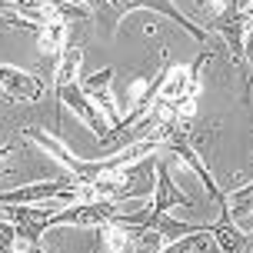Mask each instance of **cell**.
Here are the masks:
<instances>
[{
  "instance_id": "cell-1",
  "label": "cell",
  "mask_w": 253,
  "mask_h": 253,
  "mask_svg": "<svg viewBox=\"0 0 253 253\" xmlns=\"http://www.w3.org/2000/svg\"><path fill=\"white\" fill-rule=\"evenodd\" d=\"M24 137L34 140L43 153H50L57 164H63L70 173H74V180H80V183H100V180L130 183V180L137 177V170H133V167H137V160H143L147 153H153L157 147H160V137H157V133H150V137L133 140V143H126V147L114 150L110 157H100V160H84V157H74V153L67 150V147H63L53 133L40 130V126H24Z\"/></svg>"
},
{
  "instance_id": "cell-2",
  "label": "cell",
  "mask_w": 253,
  "mask_h": 253,
  "mask_svg": "<svg viewBox=\"0 0 253 253\" xmlns=\"http://www.w3.org/2000/svg\"><path fill=\"white\" fill-rule=\"evenodd\" d=\"M210 57H213V50L203 47L187 67H170L164 74V84L157 90V100L153 103L170 110L173 117L193 120V114H197V93H200V70L210 63Z\"/></svg>"
},
{
  "instance_id": "cell-3",
  "label": "cell",
  "mask_w": 253,
  "mask_h": 253,
  "mask_svg": "<svg viewBox=\"0 0 253 253\" xmlns=\"http://www.w3.org/2000/svg\"><path fill=\"white\" fill-rule=\"evenodd\" d=\"M74 3H77V0H74ZM84 3H90V7H93L97 20H103L110 34H117L120 20H124L130 10H153V13H164L167 20L180 24L193 40L207 43V30H203V27H197L190 17H183V13H180V7H173V0H84Z\"/></svg>"
},
{
  "instance_id": "cell-4",
  "label": "cell",
  "mask_w": 253,
  "mask_h": 253,
  "mask_svg": "<svg viewBox=\"0 0 253 253\" xmlns=\"http://www.w3.org/2000/svg\"><path fill=\"white\" fill-rule=\"evenodd\" d=\"M153 167H157V193H153L150 203L137 207L133 213L117 216L120 223H126V227H153V223H157L164 213H170L173 207H193V200L170 180V170H167L164 160H153Z\"/></svg>"
},
{
  "instance_id": "cell-5",
  "label": "cell",
  "mask_w": 253,
  "mask_h": 253,
  "mask_svg": "<svg viewBox=\"0 0 253 253\" xmlns=\"http://www.w3.org/2000/svg\"><path fill=\"white\" fill-rule=\"evenodd\" d=\"M143 203L133 200H90V203H67L57 213L50 216V227H63V223H74V227H100L107 220H117L124 213H133Z\"/></svg>"
},
{
  "instance_id": "cell-6",
  "label": "cell",
  "mask_w": 253,
  "mask_h": 253,
  "mask_svg": "<svg viewBox=\"0 0 253 253\" xmlns=\"http://www.w3.org/2000/svg\"><path fill=\"white\" fill-rule=\"evenodd\" d=\"M114 74H117L114 67H103V70H97L93 77H87V80L80 84L84 93L93 100V107H97V110L107 117V124H110V140H107V143H114V140L120 137V124H124V114L117 110V100H114V93H110Z\"/></svg>"
},
{
  "instance_id": "cell-7",
  "label": "cell",
  "mask_w": 253,
  "mask_h": 253,
  "mask_svg": "<svg viewBox=\"0 0 253 253\" xmlns=\"http://www.w3.org/2000/svg\"><path fill=\"white\" fill-rule=\"evenodd\" d=\"M210 27L227 40L230 53H233V63L247 60V10H240V0H227L223 10L210 20Z\"/></svg>"
},
{
  "instance_id": "cell-8",
  "label": "cell",
  "mask_w": 253,
  "mask_h": 253,
  "mask_svg": "<svg viewBox=\"0 0 253 253\" xmlns=\"http://www.w3.org/2000/svg\"><path fill=\"white\" fill-rule=\"evenodd\" d=\"M0 87L17 103H34L43 97V80L37 74H30V70L10 67V63H0Z\"/></svg>"
},
{
  "instance_id": "cell-9",
  "label": "cell",
  "mask_w": 253,
  "mask_h": 253,
  "mask_svg": "<svg viewBox=\"0 0 253 253\" xmlns=\"http://www.w3.org/2000/svg\"><path fill=\"white\" fill-rule=\"evenodd\" d=\"M207 230L213 233L220 253H250L253 250V237L233 223L227 203H220V216H216V223H207Z\"/></svg>"
},
{
  "instance_id": "cell-10",
  "label": "cell",
  "mask_w": 253,
  "mask_h": 253,
  "mask_svg": "<svg viewBox=\"0 0 253 253\" xmlns=\"http://www.w3.org/2000/svg\"><path fill=\"white\" fill-rule=\"evenodd\" d=\"M97 253H137L133 230L120 220H107L97 227Z\"/></svg>"
},
{
  "instance_id": "cell-11",
  "label": "cell",
  "mask_w": 253,
  "mask_h": 253,
  "mask_svg": "<svg viewBox=\"0 0 253 253\" xmlns=\"http://www.w3.org/2000/svg\"><path fill=\"white\" fill-rule=\"evenodd\" d=\"M213 250H216V240L203 223V227H193L190 233H183L180 240H173L170 247H164L160 253H213Z\"/></svg>"
},
{
  "instance_id": "cell-12",
  "label": "cell",
  "mask_w": 253,
  "mask_h": 253,
  "mask_svg": "<svg viewBox=\"0 0 253 253\" xmlns=\"http://www.w3.org/2000/svg\"><path fill=\"white\" fill-rule=\"evenodd\" d=\"M40 50L47 57H60L67 47V24H43L40 27Z\"/></svg>"
},
{
  "instance_id": "cell-13",
  "label": "cell",
  "mask_w": 253,
  "mask_h": 253,
  "mask_svg": "<svg viewBox=\"0 0 253 253\" xmlns=\"http://www.w3.org/2000/svg\"><path fill=\"white\" fill-rule=\"evenodd\" d=\"M227 207H230V216H233V220L253 213V180H250V183H243V187H237V190H230Z\"/></svg>"
},
{
  "instance_id": "cell-14",
  "label": "cell",
  "mask_w": 253,
  "mask_h": 253,
  "mask_svg": "<svg viewBox=\"0 0 253 253\" xmlns=\"http://www.w3.org/2000/svg\"><path fill=\"white\" fill-rule=\"evenodd\" d=\"M197 3V10H203V13H210V17H216V13L223 10V3L227 0H193Z\"/></svg>"
},
{
  "instance_id": "cell-15",
  "label": "cell",
  "mask_w": 253,
  "mask_h": 253,
  "mask_svg": "<svg viewBox=\"0 0 253 253\" xmlns=\"http://www.w3.org/2000/svg\"><path fill=\"white\" fill-rule=\"evenodd\" d=\"M10 143H0V173H3V160H7V157H10Z\"/></svg>"
},
{
  "instance_id": "cell-16",
  "label": "cell",
  "mask_w": 253,
  "mask_h": 253,
  "mask_svg": "<svg viewBox=\"0 0 253 253\" xmlns=\"http://www.w3.org/2000/svg\"><path fill=\"white\" fill-rule=\"evenodd\" d=\"M247 233H250V237H253V227H250V230H247Z\"/></svg>"
},
{
  "instance_id": "cell-17",
  "label": "cell",
  "mask_w": 253,
  "mask_h": 253,
  "mask_svg": "<svg viewBox=\"0 0 253 253\" xmlns=\"http://www.w3.org/2000/svg\"><path fill=\"white\" fill-rule=\"evenodd\" d=\"M93 253H97V250H93Z\"/></svg>"
}]
</instances>
